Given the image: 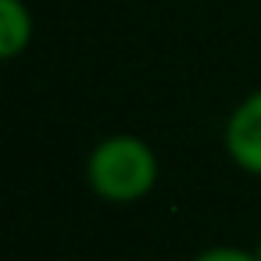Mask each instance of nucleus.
Returning <instances> with one entry per match:
<instances>
[{"mask_svg": "<svg viewBox=\"0 0 261 261\" xmlns=\"http://www.w3.org/2000/svg\"><path fill=\"white\" fill-rule=\"evenodd\" d=\"M33 40V11L25 0H0V58L15 61Z\"/></svg>", "mask_w": 261, "mask_h": 261, "instance_id": "7ed1b4c3", "label": "nucleus"}, {"mask_svg": "<svg viewBox=\"0 0 261 261\" xmlns=\"http://www.w3.org/2000/svg\"><path fill=\"white\" fill-rule=\"evenodd\" d=\"M254 254H257V261H261V240H257V247H254Z\"/></svg>", "mask_w": 261, "mask_h": 261, "instance_id": "39448f33", "label": "nucleus"}, {"mask_svg": "<svg viewBox=\"0 0 261 261\" xmlns=\"http://www.w3.org/2000/svg\"><path fill=\"white\" fill-rule=\"evenodd\" d=\"M86 182L108 204H136L158 182V158L133 133L104 136L86 158Z\"/></svg>", "mask_w": 261, "mask_h": 261, "instance_id": "f257e3e1", "label": "nucleus"}, {"mask_svg": "<svg viewBox=\"0 0 261 261\" xmlns=\"http://www.w3.org/2000/svg\"><path fill=\"white\" fill-rule=\"evenodd\" d=\"M225 154L247 175H261V90L243 97L225 122Z\"/></svg>", "mask_w": 261, "mask_h": 261, "instance_id": "f03ea898", "label": "nucleus"}, {"mask_svg": "<svg viewBox=\"0 0 261 261\" xmlns=\"http://www.w3.org/2000/svg\"><path fill=\"white\" fill-rule=\"evenodd\" d=\"M193 261H257V254L254 250H243V247H207Z\"/></svg>", "mask_w": 261, "mask_h": 261, "instance_id": "20e7f679", "label": "nucleus"}]
</instances>
